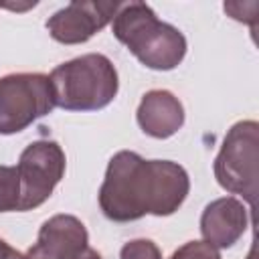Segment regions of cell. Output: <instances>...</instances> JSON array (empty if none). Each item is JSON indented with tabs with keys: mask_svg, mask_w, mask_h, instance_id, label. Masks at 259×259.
Returning a JSON list of instances; mask_svg holds the SVG:
<instances>
[{
	"mask_svg": "<svg viewBox=\"0 0 259 259\" xmlns=\"http://www.w3.org/2000/svg\"><path fill=\"white\" fill-rule=\"evenodd\" d=\"M188 172L172 160H146L132 150L111 156L99 188L101 212L113 223L170 217L186 200Z\"/></svg>",
	"mask_w": 259,
	"mask_h": 259,
	"instance_id": "1",
	"label": "cell"
},
{
	"mask_svg": "<svg viewBox=\"0 0 259 259\" xmlns=\"http://www.w3.org/2000/svg\"><path fill=\"white\" fill-rule=\"evenodd\" d=\"M113 36L148 69L172 71L186 55V36L160 20L146 2H123L113 16Z\"/></svg>",
	"mask_w": 259,
	"mask_h": 259,
	"instance_id": "2",
	"label": "cell"
},
{
	"mask_svg": "<svg viewBox=\"0 0 259 259\" xmlns=\"http://www.w3.org/2000/svg\"><path fill=\"white\" fill-rule=\"evenodd\" d=\"M55 107L65 111H97L107 107L119 89L113 63L101 53H87L57 65L51 75Z\"/></svg>",
	"mask_w": 259,
	"mask_h": 259,
	"instance_id": "3",
	"label": "cell"
},
{
	"mask_svg": "<svg viewBox=\"0 0 259 259\" xmlns=\"http://www.w3.org/2000/svg\"><path fill=\"white\" fill-rule=\"evenodd\" d=\"M257 132L259 123L255 119H243L231 125L212 166L221 188L243 196L251 208L257 198Z\"/></svg>",
	"mask_w": 259,
	"mask_h": 259,
	"instance_id": "4",
	"label": "cell"
},
{
	"mask_svg": "<svg viewBox=\"0 0 259 259\" xmlns=\"http://www.w3.org/2000/svg\"><path fill=\"white\" fill-rule=\"evenodd\" d=\"M55 109L49 75L10 73L0 77V136L26 130Z\"/></svg>",
	"mask_w": 259,
	"mask_h": 259,
	"instance_id": "5",
	"label": "cell"
},
{
	"mask_svg": "<svg viewBox=\"0 0 259 259\" xmlns=\"http://www.w3.org/2000/svg\"><path fill=\"white\" fill-rule=\"evenodd\" d=\"M67 158L63 148L55 140L30 142L16 164L20 180V206L18 210H32L40 206L61 182L65 174Z\"/></svg>",
	"mask_w": 259,
	"mask_h": 259,
	"instance_id": "6",
	"label": "cell"
},
{
	"mask_svg": "<svg viewBox=\"0 0 259 259\" xmlns=\"http://www.w3.org/2000/svg\"><path fill=\"white\" fill-rule=\"evenodd\" d=\"M26 259H103L89 247L85 225L73 214H55L47 219L36 243L26 251Z\"/></svg>",
	"mask_w": 259,
	"mask_h": 259,
	"instance_id": "7",
	"label": "cell"
},
{
	"mask_svg": "<svg viewBox=\"0 0 259 259\" xmlns=\"http://www.w3.org/2000/svg\"><path fill=\"white\" fill-rule=\"evenodd\" d=\"M117 10L119 2L75 0L49 16L47 30L61 45H81L97 34L101 28H105L113 20Z\"/></svg>",
	"mask_w": 259,
	"mask_h": 259,
	"instance_id": "8",
	"label": "cell"
},
{
	"mask_svg": "<svg viewBox=\"0 0 259 259\" xmlns=\"http://www.w3.org/2000/svg\"><path fill=\"white\" fill-rule=\"evenodd\" d=\"M249 227V210L235 196L208 202L200 214V233L214 249L233 247Z\"/></svg>",
	"mask_w": 259,
	"mask_h": 259,
	"instance_id": "9",
	"label": "cell"
},
{
	"mask_svg": "<svg viewBox=\"0 0 259 259\" xmlns=\"http://www.w3.org/2000/svg\"><path fill=\"white\" fill-rule=\"evenodd\" d=\"M136 119L146 136L166 140L184 125V107L172 91L152 89L144 93L136 111Z\"/></svg>",
	"mask_w": 259,
	"mask_h": 259,
	"instance_id": "10",
	"label": "cell"
},
{
	"mask_svg": "<svg viewBox=\"0 0 259 259\" xmlns=\"http://www.w3.org/2000/svg\"><path fill=\"white\" fill-rule=\"evenodd\" d=\"M20 206V180L16 166H0V212H12Z\"/></svg>",
	"mask_w": 259,
	"mask_h": 259,
	"instance_id": "11",
	"label": "cell"
},
{
	"mask_svg": "<svg viewBox=\"0 0 259 259\" xmlns=\"http://www.w3.org/2000/svg\"><path fill=\"white\" fill-rule=\"evenodd\" d=\"M119 259H162V253H160V249L154 241L134 239V241H127L121 247Z\"/></svg>",
	"mask_w": 259,
	"mask_h": 259,
	"instance_id": "12",
	"label": "cell"
},
{
	"mask_svg": "<svg viewBox=\"0 0 259 259\" xmlns=\"http://www.w3.org/2000/svg\"><path fill=\"white\" fill-rule=\"evenodd\" d=\"M168 259H221V253L206 241H188L178 247Z\"/></svg>",
	"mask_w": 259,
	"mask_h": 259,
	"instance_id": "13",
	"label": "cell"
},
{
	"mask_svg": "<svg viewBox=\"0 0 259 259\" xmlns=\"http://www.w3.org/2000/svg\"><path fill=\"white\" fill-rule=\"evenodd\" d=\"M0 259H26V257L18 253L14 247H10L4 239H0Z\"/></svg>",
	"mask_w": 259,
	"mask_h": 259,
	"instance_id": "14",
	"label": "cell"
},
{
	"mask_svg": "<svg viewBox=\"0 0 259 259\" xmlns=\"http://www.w3.org/2000/svg\"><path fill=\"white\" fill-rule=\"evenodd\" d=\"M247 259H253V249H251V253H249V257Z\"/></svg>",
	"mask_w": 259,
	"mask_h": 259,
	"instance_id": "15",
	"label": "cell"
}]
</instances>
